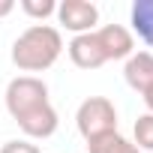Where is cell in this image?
Returning a JSON list of instances; mask_svg holds the SVG:
<instances>
[{"label": "cell", "mask_w": 153, "mask_h": 153, "mask_svg": "<svg viewBox=\"0 0 153 153\" xmlns=\"http://www.w3.org/2000/svg\"><path fill=\"white\" fill-rule=\"evenodd\" d=\"M3 105H6L9 117L18 123V129L24 132V138H30V141L51 138L60 126V117L48 96V84L39 75H15L6 84Z\"/></svg>", "instance_id": "1"}, {"label": "cell", "mask_w": 153, "mask_h": 153, "mask_svg": "<svg viewBox=\"0 0 153 153\" xmlns=\"http://www.w3.org/2000/svg\"><path fill=\"white\" fill-rule=\"evenodd\" d=\"M63 54V36L57 27L51 24H30L27 30H21L12 42V63L18 72L24 75H36L45 72L57 63V57Z\"/></svg>", "instance_id": "2"}, {"label": "cell", "mask_w": 153, "mask_h": 153, "mask_svg": "<svg viewBox=\"0 0 153 153\" xmlns=\"http://www.w3.org/2000/svg\"><path fill=\"white\" fill-rule=\"evenodd\" d=\"M75 126H78L84 141H93L99 135L117 132V108L108 96H87L78 111H75Z\"/></svg>", "instance_id": "3"}, {"label": "cell", "mask_w": 153, "mask_h": 153, "mask_svg": "<svg viewBox=\"0 0 153 153\" xmlns=\"http://www.w3.org/2000/svg\"><path fill=\"white\" fill-rule=\"evenodd\" d=\"M57 24L63 30H69L72 36H81V33H93L99 24V6L90 3V0H63L57 3L54 12Z\"/></svg>", "instance_id": "4"}, {"label": "cell", "mask_w": 153, "mask_h": 153, "mask_svg": "<svg viewBox=\"0 0 153 153\" xmlns=\"http://www.w3.org/2000/svg\"><path fill=\"white\" fill-rule=\"evenodd\" d=\"M96 42L105 54V63L111 60H129L135 54V36L129 27L123 24H105V27H96Z\"/></svg>", "instance_id": "5"}, {"label": "cell", "mask_w": 153, "mask_h": 153, "mask_svg": "<svg viewBox=\"0 0 153 153\" xmlns=\"http://www.w3.org/2000/svg\"><path fill=\"white\" fill-rule=\"evenodd\" d=\"M69 60L78 66V69H99L105 66V54L96 42V33H81V36H72L66 45Z\"/></svg>", "instance_id": "6"}, {"label": "cell", "mask_w": 153, "mask_h": 153, "mask_svg": "<svg viewBox=\"0 0 153 153\" xmlns=\"http://www.w3.org/2000/svg\"><path fill=\"white\" fill-rule=\"evenodd\" d=\"M123 78L141 96L153 84V54L150 51H135L129 60H123Z\"/></svg>", "instance_id": "7"}, {"label": "cell", "mask_w": 153, "mask_h": 153, "mask_svg": "<svg viewBox=\"0 0 153 153\" xmlns=\"http://www.w3.org/2000/svg\"><path fill=\"white\" fill-rule=\"evenodd\" d=\"M132 36H138L147 48H153V0H135L129 9Z\"/></svg>", "instance_id": "8"}, {"label": "cell", "mask_w": 153, "mask_h": 153, "mask_svg": "<svg viewBox=\"0 0 153 153\" xmlns=\"http://www.w3.org/2000/svg\"><path fill=\"white\" fill-rule=\"evenodd\" d=\"M87 150L90 153H141L129 138H123L120 132H108V135H99L93 141H87Z\"/></svg>", "instance_id": "9"}, {"label": "cell", "mask_w": 153, "mask_h": 153, "mask_svg": "<svg viewBox=\"0 0 153 153\" xmlns=\"http://www.w3.org/2000/svg\"><path fill=\"white\" fill-rule=\"evenodd\" d=\"M132 144L144 153V150H153V114H141L132 126Z\"/></svg>", "instance_id": "10"}, {"label": "cell", "mask_w": 153, "mask_h": 153, "mask_svg": "<svg viewBox=\"0 0 153 153\" xmlns=\"http://www.w3.org/2000/svg\"><path fill=\"white\" fill-rule=\"evenodd\" d=\"M21 12L27 15V18H33L36 24H42L45 18H51L54 12H57V3L54 0H21Z\"/></svg>", "instance_id": "11"}, {"label": "cell", "mask_w": 153, "mask_h": 153, "mask_svg": "<svg viewBox=\"0 0 153 153\" xmlns=\"http://www.w3.org/2000/svg\"><path fill=\"white\" fill-rule=\"evenodd\" d=\"M0 153H42L39 144H33L30 138H12L0 147Z\"/></svg>", "instance_id": "12"}, {"label": "cell", "mask_w": 153, "mask_h": 153, "mask_svg": "<svg viewBox=\"0 0 153 153\" xmlns=\"http://www.w3.org/2000/svg\"><path fill=\"white\" fill-rule=\"evenodd\" d=\"M12 9H15V0H0V18L12 15Z\"/></svg>", "instance_id": "13"}, {"label": "cell", "mask_w": 153, "mask_h": 153, "mask_svg": "<svg viewBox=\"0 0 153 153\" xmlns=\"http://www.w3.org/2000/svg\"><path fill=\"white\" fill-rule=\"evenodd\" d=\"M141 102H144V105H147V111L153 114V84H150V87L141 93Z\"/></svg>", "instance_id": "14"}]
</instances>
